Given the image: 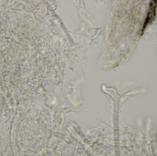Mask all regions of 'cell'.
<instances>
[{"label":"cell","instance_id":"cell-1","mask_svg":"<svg viewBox=\"0 0 157 156\" xmlns=\"http://www.w3.org/2000/svg\"><path fill=\"white\" fill-rule=\"evenodd\" d=\"M157 1H152L150 3V9L149 10L148 16L146 17L145 22L144 23V27L143 29L145 28L148 25L149 23L154 18L156 14V4L157 3Z\"/></svg>","mask_w":157,"mask_h":156}]
</instances>
